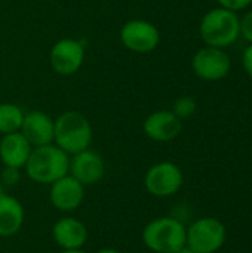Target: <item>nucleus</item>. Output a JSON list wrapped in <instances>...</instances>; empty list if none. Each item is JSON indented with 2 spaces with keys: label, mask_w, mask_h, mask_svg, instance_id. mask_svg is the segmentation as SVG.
Wrapping results in <instances>:
<instances>
[{
  "label": "nucleus",
  "mask_w": 252,
  "mask_h": 253,
  "mask_svg": "<svg viewBox=\"0 0 252 253\" xmlns=\"http://www.w3.org/2000/svg\"><path fill=\"white\" fill-rule=\"evenodd\" d=\"M24 168L27 176L31 181L43 185H50L68 173L70 156L53 142L42 147H34Z\"/></svg>",
  "instance_id": "obj_1"
},
{
  "label": "nucleus",
  "mask_w": 252,
  "mask_h": 253,
  "mask_svg": "<svg viewBox=\"0 0 252 253\" xmlns=\"http://www.w3.org/2000/svg\"><path fill=\"white\" fill-rule=\"evenodd\" d=\"M92 135L91 122L79 111H64L53 120V144L68 156L89 148Z\"/></svg>",
  "instance_id": "obj_2"
},
{
  "label": "nucleus",
  "mask_w": 252,
  "mask_h": 253,
  "mask_svg": "<svg viewBox=\"0 0 252 253\" xmlns=\"http://www.w3.org/2000/svg\"><path fill=\"white\" fill-rule=\"evenodd\" d=\"M199 33L206 46L224 49L241 36V18L236 12L218 6L203 15Z\"/></svg>",
  "instance_id": "obj_3"
},
{
  "label": "nucleus",
  "mask_w": 252,
  "mask_h": 253,
  "mask_svg": "<svg viewBox=\"0 0 252 253\" xmlns=\"http://www.w3.org/2000/svg\"><path fill=\"white\" fill-rule=\"evenodd\" d=\"M186 225L172 216L150 221L143 231V243L151 253H175L186 246Z\"/></svg>",
  "instance_id": "obj_4"
},
{
  "label": "nucleus",
  "mask_w": 252,
  "mask_h": 253,
  "mask_svg": "<svg viewBox=\"0 0 252 253\" xmlns=\"http://www.w3.org/2000/svg\"><path fill=\"white\" fill-rule=\"evenodd\" d=\"M227 237L224 224L212 216L196 219L186 231V246L198 253L218 252Z\"/></svg>",
  "instance_id": "obj_5"
},
{
  "label": "nucleus",
  "mask_w": 252,
  "mask_h": 253,
  "mask_svg": "<svg viewBox=\"0 0 252 253\" xmlns=\"http://www.w3.org/2000/svg\"><path fill=\"white\" fill-rule=\"evenodd\" d=\"M184 182L183 172L180 166L172 162H160L153 165L146 176H144V187L146 190L159 199L171 197L177 194Z\"/></svg>",
  "instance_id": "obj_6"
},
{
  "label": "nucleus",
  "mask_w": 252,
  "mask_h": 253,
  "mask_svg": "<svg viewBox=\"0 0 252 253\" xmlns=\"http://www.w3.org/2000/svg\"><path fill=\"white\" fill-rule=\"evenodd\" d=\"M122 44L135 53H150L160 43L159 28L146 19H131L120 28Z\"/></svg>",
  "instance_id": "obj_7"
},
{
  "label": "nucleus",
  "mask_w": 252,
  "mask_h": 253,
  "mask_svg": "<svg viewBox=\"0 0 252 253\" xmlns=\"http://www.w3.org/2000/svg\"><path fill=\"white\" fill-rule=\"evenodd\" d=\"M192 68L199 79L217 82L230 73L232 59L224 49L205 46L195 53L192 59Z\"/></svg>",
  "instance_id": "obj_8"
},
{
  "label": "nucleus",
  "mask_w": 252,
  "mask_h": 253,
  "mask_svg": "<svg viewBox=\"0 0 252 253\" xmlns=\"http://www.w3.org/2000/svg\"><path fill=\"white\" fill-rule=\"evenodd\" d=\"M85 62V44L77 39H61L49 52V64L59 76L76 74Z\"/></svg>",
  "instance_id": "obj_9"
},
{
  "label": "nucleus",
  "mask_w": 252,
  "mask_h": 253,
  "mask_svg": "<svg viewBox=\"0 0 252 253\" xmlns=\"http://www.w3.org/2000/svg\"><path fill=\"white\" fill-rule=\"evenodd\" d=\"M68 173L76 178L83 187L94 185L104 178L105 163L104 159L94 150L86 148L80 153L70 156Z\"/></svg>",
  "instance_id": "obj_10"
},
{
  "label": "nucleus",
  "mask_w": 252,
  "mask_h": 253,
  "mask_svg": "<svg viewBox=\"0 0 252 253\" xmlns=\"http://www.w3.org/2000/svg\"><path fill=\"white\" fill-rule=\"evenodd\" d=\"M50 203L61 212L76 211L85 199V187L70 173L50 184Z\"/></svg>",
  "instance_id": "obj_11"
},
{
  "label": "nucleus",
  "mask_w": 252,
  "mask_h": 253,
  "mask_svg": "<svg viewBox=\"0 0 252 253\" xmlns=\"http://www.w3.org/2000/svg\"><path fill=\"white\" fill-rule=\"evenodd\" d=\"M144 133L156 142L174 141L183 129V122L168 110H159L151 113L143 125Z\"/></svg>",
  "instance_id": "obj_12"
},
{
  "label": "nucleus",
  "mask_w": 252,
  "mask_h": 253,
  "mask_svg": "<svg viewBox=\"0 0 252 253\" xmlns=\"http://www.w3.org/2000/svg\"><path fill=\"white\" fill-rule=\"evenodd\" d=\"M19 132L31 144V147H42L53 142V120L43 111H28L24 116Z\"/></svg>",
  "instance_id": "obj_13"
},
{
  "label": "nucleus",
  "mask_w": 252,
  "mask_h": 253,
  "mask_svg": "<svg viewBox=\"0 0 252 253\" xmlns=\"http://www.w3.org/2000/svg\"><path fill=\"white\" fill-rule=\"evenodd\" d=\"M52 236L62 251H76L85 246L88 240V228L77 218L65 216L55 222Z\"/></svg>",
  "instance_id": "obj_14"
},
{
  "label": "nucleus",
  "mask_w": 252,
  "mask_h": 253,
  "mask_svg": "<svg viewBox=\"0 0 252 253\" xmlns=\"http://www.w3.org/2000/svg\"><path fill=\"white\" fill-rule=\"evenodd\" d=\"M31 144L21 132L1 135L0 139V160L4 168L22 169L31 154Z\"/></svg>",
  "instance_id": "obj_15"
},
{
  "label": "nucleus",
  "mask_w": 252,
  "mask_h": 253,
  "mask_svg": "<svg viewBox=\"0 0 252 253\" xmlns=\"http://www.w3.org/2000/svg\"><path fill=\"white\" fill-rule=\"evenodd\" d=\"M25 212L21 202L12 196H0V237L15 236L24 225Z\"/></svg>",
  "instance_id": "obj_16"
},
{
  "label": "nucleus",
  "mask_w": 252,
  "mask_h": 253,
  "mask_svg": "<svg viewBox=\"0 0 252 253\" xmlns=\"http://www.w3.org/2000/svg\"><path fill=\"white\" fill-rule=\"evenodd\" d=\"M25 113L22 108L12 102H0V133L7 135L19 132Z\"/></svg>",
  "instance_id": "obj_17"
},
{
  "label": "nucleus",
  "mask_w": 252,
  "mask_h": 253,
  "mask_svg": "<svg viewBox=\"0 0 252 253\" xmlns=\"http://www.w3.org/2000/svg\"><path fill=\"white\" fill-rule=\"evenodd\" d=\"M198 110V104L195 101V98L192 96H180L178 99H175L174 105H172V113L183 122L186 119H190Z\"/></svg>",
  "instance_id": "obj_18"
},
{
  "label": "nucleus",
  "mask_w": 252,
  "mask_h": 253,
  "mask_svg": "<svg viewBox=\"0 0 252 253\" xmlns=\"http://www.w3.org/2000/svg\"><path fill=\"white\" fill-rule=\"evenodd\" d=\"M241 36L251 44L252 43V10L241 18Z\"/></svg>",
  "instance_id": "obj_19"
},
{
  "label": "nucleus",
  "mask_w": 252,
  "mask_h": 253,
  "mask_svg": "<svg viewBox=\"0 0 252 253\" xmlns=\"http://www.w3.org/2000/svg\"><path fill=\"white\" fill-rule=\"evenodd\" d=\"M220 7H224L227 10H232V12H239V10H244L247 9L250 4H251V0H217Z\"/></svg>",
  "instance_id": "obj_20"
},
{
  "label": "nucleus",
  "mask_w": 252,
  "mask_h": 253,
  "mask_svg": "<svg viewBox=\"0 0 252 253\" xmlns=\"http://www.w3.org/2000/svg\"><path fill=\"white\" fill-rule=\"evenodd\" d=\"M21 179V173L19 169H13V168H4L3 173H1V184L4 185H16Z\"/></svg>",
  "instance_id": "obj_21"
},
{
  "label": "nucleus",
  "mask_w": 252,
  "mask_h": 253,
  "mask_svg": "<svg viewBox=\"0 0 252 253\" xmlns=\"http://www.w3.org/2000/svg\"><path fill=\"white\" fill-rule=\"evenodd\" d=\"M242 64H244L247 74L252 79V43L245 49V52L242 55Z\"/></svg>",
  "instance_id": "obj_22"
},
{
  "label": "nucleus",
  "mask_w": 252,
  "mask_h": 253,
  "mask_svg": "<svg viewBox=\"0 0 252 253\" xmlns=\"http://www.w3.org/2000/svg\"><path fill=\"white\" fill-rule=\"evenodd\" d=\"M95 253H122L120 251H116V249H108V248H104V249H100Z\"/></svg>",
  "instance_id": "obj_23"
},
{
  "label": "nucleus",
  "mask_w": 252,
  "mask_h": 253,
  "mask_svg": "<svg viewBox=\"0 0 252 253\" xmlns=\"http://www.w3.org/2000/svg\"><path fill=\"white\" fill-rule=\"evenodd\" d=\"M175 253H198V252H195V251H192L190 248H187V246H184V248H181L178 252H175Z\"/></svg>",
  "instance_id": "obj_24"
},
{
  "label": "nucleus",
  "mask_w": 252,
  "mask_h": 253,
  "mask_svg": "<svg viewBox=\"0 0 252 253\" xmlns=\"http://www.w3.org/2000/svg\"><path fill=\"white\" fill-rule=\"evenodd\" d=\"M61 253H86V252H83L82 249H76V251H62Z\"/></svg>",
  "instance_id": "obj_25"
},
{
  "label": "nucleus",
  "mask_w": 252,
  "mask_h": 253,
  "mask_svg": "<svg viewBox=\"0 0 252 253\" xmlns=\"http://www.w3.org/2000/svg\"><path fill=\"white\" fill-rule=\"evenodd\" d=\"M1 194H4V193H3V185H1V182H0V196H1Z\"/></svg>",
  "instance_id": "obj_26"
},
{
  "label": "nucleus",
  "mask_w": 252,
  "mask_h": 253,
  "mask_svg": "<svg viewBox=\"0 0 252 253\" xmlns=\"http://www.w3.org/2000/svg\"><path fill=\"white\" fill-rule=\"evenodd\" d=\"M251 156H252V147H251Z\"/></svg>",
  "instance_id": "obj_27"
},
{
  "label": "nucleus",
  "mask_w": 252,
  "mask_h": 253,
  "mask_svg": "<svg viewBox=\"0 0 252 253\" xmlns=\"http://www.w3.org/2000/svg\"><path fill=\"white\" fill-rule=\"evenodd\" d=\"M251 4H252V0H251Z\"/></svg>",
  "instance_id": "obj_28"
}]
</instances>
